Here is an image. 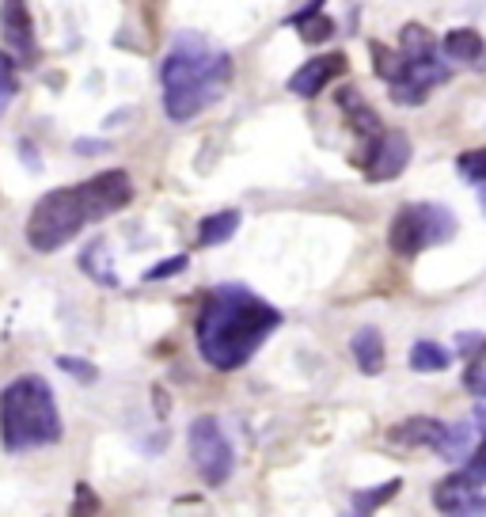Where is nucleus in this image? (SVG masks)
<instances>
[{"mask_svg": "<svg viewBox=\"0 0 486 517\" xmlns=\"http://www.w3.org/2000/svg\"><path fill=\"white\" fill-rule=\"evenodd\" d=\"M338 107L346 111V118H350V126H354L357 134H376V130H380L376 111L365 103V99L357 96L354 88H342V92H338Z\"/></svg>", "mask_w": 486, "mask_h": 517, "instance_id": "dca6fc26", "label": "nucleus"}, {"mask_svg": "<svg viewBox=\"0 0 486 517\" xmlns=\"http://www.w3.org/2000/svg\"><path fill=\"white\" fill-rule=\"evenodd\" d=\"M373 58H376V77L380 80H388L392 84L395 77H399V65H403V54L395 58V54H388L380 42H373Z\"/></svg>", "mask_w": 486, "mask_h": 517, "instance_id": "393cba45", "label": "nucleus"}, {"mask_svg": "<svg viewBox=\"0 0 486 517\" xmlns=\"http://www.w3.org/2000/svg\"><path fill=\"white\" fill-rule=\"evenodd\" d=\"M399 491H403V479H388V483H380V487H373V491H361V495H354V510H357V514H369V510L384 506V502L395 498Z\"/></svg>", "mask_w": 486, "mask_h": 517, "instance_id": "412c9836", "label": "nucleus"}, {"mask_svg": "<svg viewBox=\"0 0 486 517\" xmlns=\"http://www.w3.org/2000/svg\"><path fill=\"white\" fill-rule=\"evenodd\" d=\"M342 69H346V54H323V58L304 61L297 73L289 77V92H293V96H304V99L319 96Z\"/></svg>", "mask_w": 486, "mask_h": 517, "instance_id": "9d476101", "label": "nucleus"}, {"mask_svg": "<svg viewBox=\"0 0 486 517\" xmlns=\"http://www.w3.org/2000/svg\"><path fill=\"white\" fill-rule=\"evenodd\" d=\"M133 198V183L126 172H103L65 191H50L35 202L27 217V244L35 251H57L76 240L92 221L126 210Z\"/></svg>", "mask_w": 486, "mask_h": 517, "instance_id": "f03ea898", "label": "nucleus"}, {"mask_svg": "<svg viewBox=\"0 0 486 517\" xmlns=\"http://www.w3.org/2000/svg\"><path fill=\"white\" fill-rule=\"evenodd\" d=\"M350 350H354V362H357L361 373L376 377V373L384 369V339H380V331H376V327H361V331H354Z\"/></svg>", "mask_w": 486, "mask_h": 517, "instance_id": "ddd939ff", "label": "nucleus"}, {"mask_svg": "<svg viewBox=\"0 0 486 517\" xmlns=\"http://www.w3.org/2000/svg\"><path fill=\"white\" fill-rule=\"evenodd\" d=\"M0 27H4V39L12 42L23 58H35V27H31V12L23 0L0 4Z\"/></svg>", "mask_w": 486, "mask_h": 517, "instance_id": "9b49d317", "label": "nucleus"}, {"mask_svg": "<svg viewBox=\"0 0 486 517\" xmlns=\"http://www.w3.org/2000/svg\"><path fill=\"white\" fill-rule=\"evenodd\" d=\"M437 453L445 460H468V453H471V426H464V422H456V426H449L445 430V441L437 445Z\"/></svg>", "mask_w": 486, "mask_h": 517, "instance_id": "aec40b11", "label": "nucleus"}, {"mask_svg": "<svg viewBox=\"0 0 486 517\" xmlns=\"http://www.w3.org/2000/svg\"><path fill=\"white\" fill-rule=\"evenodd\" d=\"M281 324V312L243 286H217L198 312V354L202 362L232 373L255 358L266 335Z\"/></svg>", "mask_w": 486, "mask_h": 517, "instance_id": "f257e3e1", "label": "nucleus"}, {"mask_svg": "<svg viewBox=\"0 0 486 517\" xmlns=\"http://www.w3.org/2000/svg\"><path fill=\"white\" fill-rule=\"evenodd\" d=\"M232 77V58L225 50H213L202 35H179L168 61L160 69L164 80V111L175 122L202 115L209 103H217Z\"/></svg>", "mask_w": 486, "mask_h": 517, "instance_id": "7ed1b4c3", "label": "nucleus"}, {"mask_svg": "<svg viewBox=\"0 0 486 517\" xmlns=\"http://www.w3.org/2000/svg\"><path fill=\"white\" fill-rule=\"evenodd\" d=\"M452 365V354L445 346L430 343V339H422V343L411 346V369L414 373H441V369H449Z\"/></svg>", "mask_w": 486, "mask_h": 517, "instance_id": "a211bd4d", "label": "nucleus"}, {"mask_svg": "<svg viewBox=\"0 0 486 517\" xmlns=\"http://www.w3.org/2000/svg\"><path fill=\"white\" fill-rule=\"evenodd\" d=\"M445 58L456 65H471V61L483 58V35L471 31V27H456L445 35Z\"/></svg>", "mask_w": 486, "mask_h": 517, "instance_id": "2eb2a0df", "label": "nucleus"}, {"mask_svg": "<svg viewBox=\"0 0 486 517\" xmlns=\"http://www.w3.org/2000/svg\"><path fill=\"white\" fill-rule=\"evenodd\" d=\"M12 96H16V61L0 50V111L12 103Z\"/></svg>", "mask_w": 486, "mask_h": 517, "instance_id": "5701e85b", "label": "nucleus"}, {"mask_svg": "<svg viewBox=\"0 0 486 517\" xmlns=\"http://www.w3.org/2000/svg\"><path fill=\"white\" fill-rule=\"evenodd\" d=\"M183 270H187V255H171V259H164V263H156V267L145 270V282H164V278L183 274Z\"/></svg>", "mask_w": 486, "mask_h": 517, "instance_id": "a878e982", "label": "nucleus"}, {"mask_svg": "<svg viewBox=\"0 0 486 517\" xmlns=\"http://www.w3.org/2000/svg\"><path fill=\"white\" fill-rule=\"evenodd\" d=\"M464 476L471 479V483H479V487H486V438L475 445L468 453V460H464V468H460Z\"/></svg>", "mask_w": 486, "mask_h": 517, "instance_id": "b1692460", "label": "nucleus"}, {"mask_svg": "<svg viewBox=\"0 0 486 517\" xmlns=\"http://www.w3.org/2000/svg\"><path fill=\"white\" fill-rule=\"evenodd\" d=\"M99 149H107L103 141H76V153H99Z\"/></svg>", "mask_w": 486, "mask_h": 517, "instance_id": "7c9ffc66", "label": "nucleus"}, {"mask_svg": "<svg viewBox=\"0 0 486 517\" xmlns=\"http://www.w3.org/2000/svg\"><path fill=\"white\" fill-rule=\"evenodd\" d=\"M479 206H483V213H486V183H479Z\"/></svg>", "mask_w": 486, "mask_h": 517, "instance_id": "473e14b6", "label": "nucleus"}, {"mask_svg": "<svg viewBox=\"0 0 486 517\" xmlns=\"http://www.w3.org/2000/svg\"><path fill=\"white\" fill-rule=\"evenodd\" d=\"M445 80H449V65H441L437 54H426V58H403L399 77H395L388 88H392L395 103L418 107V103H426L433 88L445 84Z\"/></svg>", "mask_w": 486, "mask_h": 517, "instance_id": "0eeeda50", "label": "nucleus"}, {"mask_svg": "<svg viewBox=\"0 0 486 517\" xmlns=\"http://www.w3.org/2000/svg\"><path fill=\"white\" fill-rule=\"evenodd\" d=\"M456 350L468 362H483L486 358V335H456Z\"/></svg>", "mask_w": 486, "mask_h": 517, "instance_id": "bb28decb", "label": "nucleus"}, {"mask_svg": "<svg viewBox=\"0 0 486 517\" xmlns=\"http://www.w3.org/2000/svg\"><path fill=\"white\" fill-rule=\"evenodd\" d=\"M407 164H411V137L399 134V130H388V134L376 137V145L365 156V179L369 183H388V179L407 172Z\"/></svg>", "mask_w": 486, "mask_h": 517, "instance_id": "6e6552de", "label": "nucleus"}, {"mask_svg": "<svg viewBox=\"0 0 486 517\" xmlns=\"http://www.w3.org/2000/svg\"><path fill=\"white\" fill-rule=\"evenodd\" d=\"M190 460H194L198 476L206 479L209 487L228 483L232 468H236V453H232V445H228L217 419H209V415L194 419V426H190Z\"/></svg>", "mask_w": 486, "mask_h": 517, "instance_id": "423d86ee", "label": "nucleus"}, {"mask_svg": "<svg viewBox=\"0 0 486 517\" xmlns=\"http://www.w3.org/2000/svg\"><path fill=\"white\" fill-rule=\"evenodd\" d=\"M57 369L73 373V377H80V381H95V365L84 362V358H69V354H61V358H57Z\"/></svg>", "mask_w": 486, "mask_h": 517, "instance_id": "cd10ccee", "label": "nucleus"}, {"mask_svg": "<svg viewBox=\"0 0 486 517\" xmlns=\"http://www.w3.org/2000/svg\"><path fill=\"white\" fill-rule=\"evenodd\" d=\"M0 441L8 453H27L61 441L54 388L42 377H19L0 392Z\"/></svg>", "mask_w": 486, "mask_h": 517, "instance_id": "20e7f679", "label": "nucleus"}, {"mask_svg": "<svg viewBox=\"0 0 486 517\" xmlns=\"http://www.w3.org/2000/svg\"><path fill=\"white\" fill-rule=\"evenodd\" d=\"M456 168H460V175H464L468 183H486V149H471V153H464L456 160Z\"/></svg>", "mask_w": 486, "mask_h": 517, "instance_id": "4be33fe9", "label": "nucleus"}, {"mask_svg": "<svg viewBox=\"0 0 486 517\" xmlns=\"http://www.w3.org/2000/svg\"><path fill=\"white\" fill-rule=\"evenodd\" d=\"M399 54H403V58H426V54H437V42H433V35L426 27L407 23L403 35H399Z\"/></svg>", "mask_w": 486, "mask_h": 517, "instance_id": "6ab92c4d", "label": "nucleus"}, {"mask_svg": "<svg viewBox=\"0 0 486 517\" xmlns=\"http://www.w3.org/2000/svg\"><path fill=\"white\" fill-rule=\"evenodd\" d=\"M445 430H449V422L441 419H407L403 426H395L392 430V441H399V445H430V449H437L441 441H445Z\"/></svg>", "mask_w": 486, "mask_h": 517, "instance_id": "f8f14e48", "label": "nucleus"}, {"mask_svg": "<svg viewBox=\"0 0 486 517\" xmlns=\"http://www.w3.org/2000/svg\"><path fill=\"white\" fill-rule=\"evenodd\" d=\"M88 510H99V502H95L92 487H76V502H73V514H88Z\"/></svg>", "mask_w": 486, "mask_h": 517, "instance_id": "c756f323", "label": "nucleus"}, {"mask_svg": "<svg viewBox=\"0 0 486 517\" xmlns=\"http://www.w3.org/2000/svg\"><path fill=\"white\" fill-rule=\"evenodd\" d=\"M433 506L441 514H486V491L479 483H471L464 472H456V476L437 483Z\"/></svg>", "mask_w": 486, "mask_h": 517, "instance_id": "1a4fd4ad", "label": "nucleus"}, {"mask_svg": "<svg viewBox=\"0 0 486 517\" xmlns=\"http://www.w3.org/2000/svg\"><path fill=\"white\" fill-rule=\"evenodd\" d=\"M464 384H468V392H475L479 400H486V365L483 362H471Z\"/></svg>", "mask_w": 486, "mask_h": 517, "instance_id": "c85d7f7f", "label": "nucleus"}, {"mask_svg": "<svg viewBox=\"0 0 486 517\" xmlns=\"http://www.w3.org/2000/svg\"><path fill=\"white\" fill-rule=\"evenodd\" d=\"M319 4H323V0H312L300 16H293V23H297V31H300V39L304 42H327L331 35H335V20H331V16H323V12H319Z\"/></svg>", "mask_w": 486, "mask_h": 517, "instance_id": "f3484780", "label": "nucleus"}, {"mask_svg": "<svg viewBox=\"0 0 486 517\" xmlns=\"http://www.w3.org/2000/svg\"><path fill=\"white\" fill-rule=\"evenodd\" d=\"M236 229H240V213L236 210L209 213V217H202V225H198V244L202 248H217V244L232 240Z\"/></svg>", "mask_w": 486, "mask_h": 517, "instance_id": "4468645a", "label": "nucleus"}, {"mask_svg": "<svg viewBox=\"0 0 486 517\" xmlns=\"http://www.w3.org/2000/svg\"><path fill=\"white\" fill-rule=\"evenodd\" d=\"M475 422L483 426V438H486V403H479V407H475Z\"/></svg>", "mask_w": 486, "mask_h": 517, "instance_id": "2f4dec72", "label": "nucleus"}, {"mask_svg": "<svg viewBox=\"0 0 486 517\" xmlns=\"http://www.w3.org/2000/svg\"><path fill=\"white\" fill-rule=\"evenodd\" d=\"M456 236V217L437 202H411L395 213L392 229H388V244L395 255L414 259L418 251L437 248Z\"/></svg>", "mask_w": 486, "mask_h": 517, "instance_id": "39448f33", "label": "nucleus"}]
</instances>
